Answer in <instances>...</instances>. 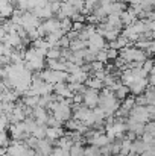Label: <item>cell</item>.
Segmentation results:
<instances>
[{"mask_svg":"<svg viewBox=\"0 0 155 156\" xmlns=\"http://www.w3.org/2000/svg\"><path fill=\"white\" fill-rule=\"evenodd\" d=\"M119 56H122L128 64H131V62H145V59H148L146 50L137 49L134 44L132 46H128V47H123L122 50H119Z\"/></svg>","mask_w":155,"mask_h":156,"instance_id":"1","label":"cell"},{"mask_svg":"<svg viewBox=\"0 0 155 156\" xmlns=\"http://www.w3.org/2000/svg\"><path fill=\"white\" fill-rule=\"evenodd\" d=\"M40 76H41L43 80H46V82H49L52 85H55V83H58V82H67L68 73H67V71H59V70H52V68H47V67H46L44 70L40 71Z\"/></svg>","mask_w":155,"mask_h":156,"instance_id":"2","label":"cell"},{"mask_svg":"<svg viewBox=\"0 0 155 156\" xmlns=\"http://www.w3.org/2000/svg\"><path fill=\"white\" fill-rule=\"evenodd\" d=\"M129 118L135 120V121H140V123H148L151 120L149 117V112H148V108L146 105L142 106V105H135L131 111H129Z\"/></svg>","mask_w":155,"mask_h":156,"instance_id":"3","label":"cell"},{"mask_svg":"<svg viewBox=\"0 0 155 156\" xmlns=\"http://www.w3.org/2000/svg\"><path fill=\"white\" fill-rule=\"evenodd\" d=\"M106 44H108V43H106V40L103 38L101 34H98V32H96V34H93V35L87 40V47H88L93 53H98L99 50L105 49V47H106Z\"/></svg>","mask_w":155,"mask_h":156,"instance_id":"4","label":"cell"},{"mask_svg":"<svg viewBox=\"0 0 155 156\" xmlns=\"http://www.w3.org/2000/svg\"><path fill=\"white\" fill-rule=\"evenodd\" d=\"M41 24V20L32 12V11H24L21 12V23L20 26H23L26 30L31 29V27H38Z\"/></svg>","mask_w":155,"mask_h":156,"instance_id":"5","label":"cell"},{"mask_svg":"<svg viewBox=\"0 0 155 156\" xmlns=\"http://www.w3.org/2000/svg\"><path fill=\"white\" fill-rule=\"evenodd\" d=\"M82 105H85L87 108H91V109L99 106V91L87 88L82 93Z\"/></svg>","mask_w":155,"mask_h":156,"instance_id":"6","label":"cell"},{"mask_svg":"<svg viewBox=\"0 0 155 156\" xmlns=\"http://www.w3.org/2000/svg\"><path fill=\"white\" fill-rule=\"evenodd\" d=\"M32 12L40 18V20H47V18H52L55 14L52 11V5L49 2H43L41 5H38L37 8L32 9Z\"/></svg>","mask_w":155,"mask_h":156,"instance_id":"7","label":"cell"},{"mask_svg":"<svg viewBox=\"0 0 155 156\" xmlns=\"http://www.w3.org/2000/svg\"><path fill=\"white\" fill-rule=\"evenodd\" d=\"M148 87H149L148 77H137V79L129 85V91H131L132 96H138V94H143Z\"/></svg>","mask_w":155,"mask_h":156,"instance_id":"8","label":"cell"},{"mask_svg":"<svg viewBox=\"0 0 155 156\" xmlns=\"http://www.w3.org/2000/svg\"><path fill=\"white\" fill-rule=\"evenodd\" d=\"M53 94H56L62 99H72L75 93H72L67 82H58V83L53 85Z\"/></svg>","mask_w":155,"mask_h":156,"instance_id":"9","label":"cell"},{"mask_svg":"<svg viewBox=\"0 0 155 156\" xmlns=\"http://www.w3.org/2000/svg\"><path fill=\"white\" fill-rule=\"evenodd\" d=\"M32 118L38 123V124H46L47 118H49V111L47 108H43V106H35L32 109Z\"/></svg>","mask_w":155,"mask_h":156,"instance_id":"10","label":"cell"},{"mask_svg":"<svg viewBox=\"0 0 155 156\" xmlns=\"http://www.w3.org/2000/svg\"><path fill=\"white\" fill-rule=\"evenodd\" d=\"M52 150H53V143L49 141L47 138L40 140V141H38V146H37V149H35V152H37L38 156H49L52 153Z\"/></svg>","mask_w":155,"mask_h":156,"instance_id":"11","label":"cell"},{"mask_svg":"<svg viewBox=\"0 0 155 156\" xmlns=\"http://www.w3.org/2000/svg\"><path fill=\"white\" fill-rule=\"evenodd\" d=\"M88 76H90V73H87V71H84L82 68H79V70L73 71V73H68V76H67V82L85 83V80L88 79Z\"/></svg>","mask_w":155,"mask_h":156,"instance_id":"12","label":"cell"},{"mask_svg":"<svg viewBox=\"0 0 155 156\" xmlns=\"http://www.w3.org/2000/svg\"><path fill=\"white\" fill-rule=\"evenodd\" d=\"M62 135H65V129L62 127V126H59V127H50V126H47V129H46V138L52 141L53 144H55V141L58 140V138H61Z\"/></svg>","mask_w":155,"mask_h":156,"instance_id":"13","label":"cell"},{"mask_svg":"<svg viewBox=\"0 0 155 156\" xmlns=\"http://www.w3.org/2000/svg\"><path fill=\"white\" fill-rule=\"evenodd\" d=\"M152 146H149V144H146V143H143L142 141V138H137V140H134L132 141V146H131V153H135V155H142V153H145L148 149H151Z\"/></svg>","mask_w":155,"mask_h":156,"instance_id":"14","label":"cell"},{"mask_svg":"<svg viewBox=\"0 0 155 156\" xmlns=\"http://www.w3.org/2000/svg\"><path fill=\"white\" fill-rule=\"evenodd\" d=\"M73 144H75V143H73L72 136H70L67 132H65V135H62L61 138H58V140L55 141V146H58V147H61V149H65V150H70Z\"/></svg>","mask_w":155,"mask_h":156,"instance_id":"15","label":"cell"},{"mask_svg":"<svg viewBox=\"0 0 155 156\" xmlns=\"http://www.w3.org/2000/svg\"><path fill=\"white\" fill-rule=\"evenodd\" d=\"M85 87L87 88H91V90H96V91H101L103 87V80L102 79H98V77H94V76H88V79L85 80Z\"/></svg>","mask_w":155,"mask_h":156,"instance_id":"16","label":"cell"},{"mask_svg":"<svg viewBox=\"0 0 155 156\" xmlns=\"http://www.w3.org/2000/svg\"><path fill=\"white\" fill-rule=\"evenodd\" d=\"M46 67L52 68V70H59V71H65V68H67L65 61H62V59H46Z\"/></svg>","mask_w":155,"mask_h":156,"instance_id":"17","label":"cell"},{"mask_svg":"<svg viewBox=\"0 0 155 156\" xmlns=\"http://www.w3.org/2000/svg\"><path fill=\"white\" fill-rule=\"evenodd\" d=\"M85 47H87V41H84V40H81V38L72 40V41H70V46H68V49H70L72 52H78V50H82V49H85Z\"/></svg>","mask_w":155,"mask_h":156,"instance_id":"18","label":"cell"},{"mask_svg":"<svg viewBox=\"0 0 155 156\" xmlns=\"http://www.w3.org/2000/svg\"><path fill=\"white\" fill-rule=\"evenodd\" d=\"M129 94H131V91H129V87H126V85H123V83H122V85H120V87H119L116 91H114V96H116V97H117L120 102H122L123 99H126Z\"/></svg>","mask_w":155,"mask_h":156,"instance_id":"19","label":"cell"},{"mask_svg":"<svg viewBox=\"0 0 155 156\" xmlns=\"http://www.w3.org/2000/svg\"><path fill=\"white\" fill-rule=\"evenodd\" d=\"M61 52H62L61 47L52 46V47L47 49V52H46V59H61Z\"/></svg>","mask_w":155,"mask_h":156,"instance_id":"20","label":"cell"},{"mask_svg":"<svg viewBox=\"0 0 155 156\" xmlns=\"http://www.w3.org/2000/svg\"><path fill=\"white\" fill-rule=\"evenodd\" d=\"M120 106H122L123 109H126V111H131V109L135 106V96L129 94L126 99H123V100L120 102Z\"/></svg>","mask_w":155,"mask_h":156,"instance_id":"21","label":"cell"},{"mask_svg":"<svg viewBox=\"0 0 155 156\" xmlns=\"http://www.w3.org/2000/svg\"><path fill=\"white\" fill-rule=\"evenodd\" d=\"M23 103L34 109L35 106H38V103H40V96H24L23 97Z\"/></svg>","mask_w":155,"mask_h":156,"instance_id":"22","label":"cell"},{"mask_svg":"<svg viewBox=\"0 0 155 156\" xmlns=\"http://www.w3.org/2000/svg\"><path fill=\"white\" fill-rule=\"evenodd\" d=\"M59 26H61V30H64V32L67 34V32H70V30L73 29V21H72V18L64 17V18L59 20Z\"/></svg>","mask_w":155,"mask_h":156,"instance_id":"23","label":"cell"},{"mask_svg":"<svg viewBox=\"0 0 155 156\" xmlns=\"http://www.w3.org/2000/svg\"><path fill=\"white\" fill-rule=\"evenodd\" d=\"M46 129H47V124H37L32 135L37 136L38 140H43V138H46Z\"/></svg>","mask_w":155,"mask_h":156,"instance_id":"24","label":"cell"},{"mask_svg":"<svg viewBox=\"0 0 155 156\" xmlns=\"http://www.w3.org/2000/svg\"><path fill=\"white\" fill-rule=\"evenodd\" d=\"M84 156H101V149L88 144V147H84Z\"/></svg>","mask_w":155,"mask_h":156,"instance_id":"25","label":"cell"},{"mask_svg":"<svg viewBox=\"0 0 155 156\" xmlns=\"http://www.w3.org/2000/svg\"><path fill=\"white\" fill-rule=\"evenodd\" d=\"M70 156H84V147L79 143H75L70 149Z\"/></svg>","mask_w":155,"mask_h":156,"instance_id":"26","label":"cell"},{"mask_svg":"<svg viewBox=\"0 0 155 156\" xmlns=\"http://www.w3.org/2000/svg\"><path fill=\"white\" fill-rule=\"evenodd\" d=\"M151 41H152V40H148V38H140L138 41H135V43H134V46H135L137 49L148 50V49H149V46H151Z\"/></svg>","mask_w":155,"mask_h":156,"instance_id":"27","label":"cell"},{"mask_svg":"<svg viewBox=\"0 0 155 156\" xmlns=\"http://www.w3.org/2000/svg\"><path fill=\"white\" fill-rule=\"evenodd\" d=\"M50 156H70V150H65V149H61V147L55 146Z\"/></svg>","mask_w":155,"mask_h":156,"instance_id":"28","label":"cell"},{"mask_svg":"<svg viewBox=\"0 0 155 156\" xmlns=\"http://www.w3.org/2000/svg\"><path fill=\"white\" fill-rule=\"evenodd\" d=\"M9 118H8V115L6 114H3L2 117H0V132H6V129L9 127Z\"/></svg>","mask_w":155,"mask_h":156,"instance_id":"29","label":"cell"},{"mask_svg":"<svg viewBox=\"0 0 155 156\" xmlns=\"http://www.w3.org/2000/svg\"><path fill=\"white\" fill-rule=\"evenodd\" d=\"M140 138H142V141H143V143H146V144H149V146H154L155 144V135H152V133L145 132Z\"/></svg>","mask_w":155,"mask_h":156,"instance_id":"30","label":"cell"},{"mask_svg":"<svg viewBox=\"0 0 155 156\" xmlns=\"http://www.w3.org/2000/svg\"><path fill=\"white\" fill-rule=\"evenodd\" d=\"M46 124H47V126H50V127H59V126H62L64 123H62V121H59L58 118H55L53 115H49V118H47Z\"/></svg>","mask_w":155,"mask_h":156,"instance_id":"31","label":"cell"},{"mask_svg":"<svg viewBox=\"0 0 155 156\" xmlns=\"http://www.w3.org/2000/svg\"><path fill=\"white\" fill-rule=\"evenodd\" d=\"M96 61H101L103 64H106L108 62V55H106V47L102 49V50H99V52L96 53Z\"/></svg>","mask_w":155,"mask_h":156,"instance_id":"32","label":"cell"},{"mask_svg":"<svg viewBox=\"0 0 155 156\" xmlns=\"http://www.w3.org/2000/svg\"><path fill=\"white\" fill-rule=\"evenodd\" d=\"M58 47H61V49H68V46H70V38L67 37V35H64L59 41H58V44H56Z\"/></svg>","mask_w":155,"mask_h":156,"instance_id":"33","label":"cell"},{"mask_svg":"<svg viewBox=\"0 0 155 156\" xmlns=\"http://www.w3.org/2000/svg\"><path fill=\"white\" fill-rule=\"evenodd\" d=\"M145 132L155 135V120H149L148 123H145Z\"/></svg>","mask_w":155,"mask_h":156,"instance_id":"34","label":"cell"},{"mask_svg":"<svg viewBox=\"0 0 155 156\" xmlns=\"http://www.w3.org/2000/svg\"><path fill=\"white\" fill-rule=\"evenodd\" d=\"M154 64H155V61L154 59H145V62H143V65H142V68L143 70H146L149 74H151V70H152V67H154Z\"/></svg>","mask_w":155,"mask_h":156,"instance_id":"35","label":"cell"},{"mask_svg":"<svg viewBox=\"0 0 155 156\" xmlns=\"http://www.w3.org/2000/svg\"><path fill=\"white\" fill-rule=\"evenodd\" d=\"M106 55H108V61H114V59L119 56V50L111 49V47H108V44H106Z\"/></svg>","mask_w":155,"mask_h":156,"instance_id":"36","label":"cell"},{"mask_svg":"<svg viewBox=\"0 0 155 156\" xmlns=\"http://www.w3.org/2000/svg\"><path fill=\"white\" fill-rule=\"evenodd\" d=\"M90 67H91V71H98V70H103V68H105V64L94 59L93 62H90Z\"/></svg>","mask_w":155,"mask_h":156,"instance_id":"37","label":"cell"},{"mask_svg":"<svg viewBox=\"0 0 155 156\" xmlns=\"http://www.w3.org/2000/svg\"><path fill=\"white\" fill-rule=\"evenodd\" d=\"M67 37L70 38V41H72V40H76V38H79V30L72 29L70 32H67Z\"/></svg>","mask_w":155,"mask_h":156,"instance_id":"38","label":"cell"},{"mask_svg":"<svg viewBox=\"0 0 155 156\" xmlns=\"http://www.w3.org/2000/svg\"><path fill=\"white\" fill-rule=\"evenodd\" d=\"M84 26H85V24H84L82 21H73V29H75V30H79V32H81V30L84 29Z\"/></svg>","mask_w":155,"mask_h":156,"instance_id":"39","label":"cell"},{"mask_svg":"<svg viewBox=\"0 0 155 156\" xmlns=\"http://www.w3.org/2000/svg\"><path fill=\"white\" fill-rule=\"evenodd\" d=\"M8 77V70L6 67H0V80H5Z\"/></svg>","mask_w":155,"mask_h":156,"instance_id":"40","label":"cell"},{"mask_svg":"<svg viewBox=\"0 0 155 156\" xmlns=\"http://www.w3.org/2000/svg\"><path fill=\"white\" fill-rule=\"evenodd\" d=\"M151 74H155V64H154V67H152V70H151Z\"/></svg>","mask_w":155,"mask_h":156,"instance_id":"41","label":"cell"},{"mask_svg":"<svg viewBox=\"0 0 155 156\" xmlns=\"http://www.w3.org/2000/svg\"><path fill=\"white\" fill-rule=\"evenodd\" d=\"M5 156H9V155H5Z\"/></svg>","mask_w":155,"mask_h":156,"instance_id":"42","label":"cell"},{"mask_svg":"<svg viewBox=\"0 0 155 156\" xmlns=\"http://www.w3.org/2000/svg\"><path fill=\"white\" fill-rule=\"evenodd\" d=\"M49 156H50V155H49Z\"/></svg>","mask_w":155,"mask_h":156,"instance_id":"43","label":"cell"}]
</instances>
